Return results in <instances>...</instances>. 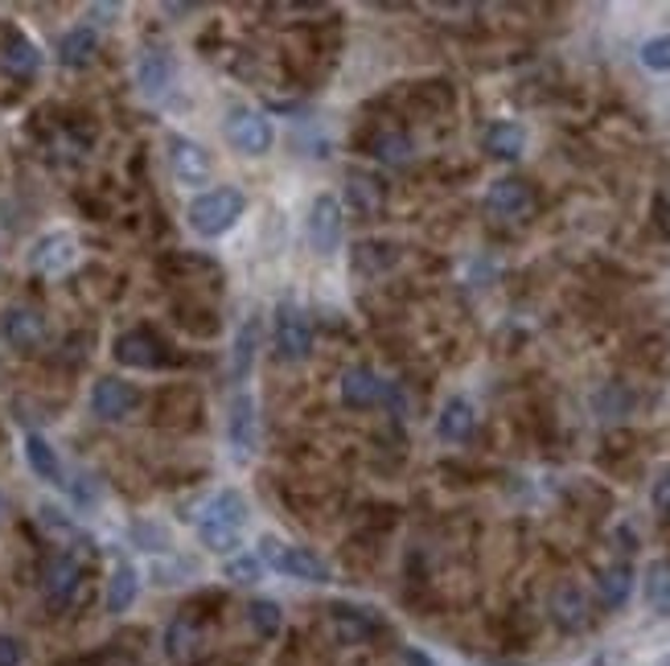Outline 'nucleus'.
Wrapping results in <instances>:
<instances>
[{
  "label": "nucleus",
  "instance_id": "1",
  "mask_svg": "<svg viewBox=\"0 0 670 666\" xmlns=\"http://www.w3.org/2000/svg\"><path fill=\"white\" fill-rule=\"evenodd\" d=\"M247 498L239 490H218L210 503L201 506L198 515V539L206 551L215 556H230L243 544V530H247Z\"/></svg>",
  "mask_w": 670,
  "mask_h": 666
},
{
  "label": "nucleus",
  "instance_id": "2",
  "mask_svg": "<svg viewBox=\"0 0 670 666\" xmlns=\"http://www.w3.org/2000/svg\"><path fill=\"white\" fill-rule=\"evenodd\" d=\"M243 210H247L243 190H235V186H218V190L198 193V198L189 202L186 218H189V227H194V235H201V239H218V235H227L230 227L239 222Z\"/></svg>",
  "mask_w": 670,
  "mask_h": 666
},
{
  "label": "nucleus",
  "instance_id": "3",
  "mask_svg": "<svg viewBox=\"0 0 670 666\" xmlns=\"http://www.w3.org/2000/svg\"><path fill=\"white\" fill-rule=\"evenodd\" d=\"M259 551H264L259 559L280 571V576H293V580H305V585H329L334 580V568L313 547L280 544V539L268 535V539H259Z\"/></svg>",
  "mask_w": 670,
  "mask_h": 666
},
{
  "label": "nucleus",
  "instance_id": "4",
  "mask_svg": "<svg viewBox=\"0 0 670 666\" xmlns=\"http://www.w3.org/2000/svg\"><path fill=\"white\" fill-rule=\"evenodd\" d=\"M223 132H227L230 149L243 152V157H264V152H272V145H276L272 120L255 108H230Z\"/></svg>",
  "mask_w": 670,
  "mask_h": 666
},
{
  "label": "nucleus",
  "instance_id": "5",
  "mask_svg": "<svg viewBox=\"0 0 670 666\" xmlns=\"http://www.w3.org/2000/svg\"><path fill=\"white\" fill-rule=\"evenodd\" d=\"M308 350H313V326H308L305 309L296 300H280L276 305V354H280V362L296 367V362L308 358Z\"/></svg>",
  "mask_w": 670,
  "mask_h": 666
},
{
  "label": "nucleus",
  "instance_id": "6",
  "mask_svg": "<svg viewBox=\"0 0 670 666\" xmlns=\"http://www.w3.org/2000/svg\"><path fill=\"white\" fill-rule=\"evenodd\" d=\"M342 231H346V218H342V202L334 193H317L308 206V243L317 256H334L342 247Z\"/></svg>",
  "mask_w": 670,
  "mask_h": 666
},
{
  "label": "nucleus",
  "instance_id": "7",
  "mask_svg": "<svg viewBox=\"0 0 670 666\" xmlns=\"http://www.w3.org/2000/svg\"><path fill=\"white\" fill-rule=\"evenodd\" d=\"M169 169H174V177L186 186V190H198V186H206L210 181V173H215V165H210V152L201 149L198 140L189 137H169Z\"/></svg>",
  "mask_w": 670,
  "mask_h": 666
},
{
  "label": "nucleus",
  "instance_id": "8",
  "mask_svg": "<svg viewBox=\"0 0 670 666\" xmlns=\"http://www.w3.org/2000/svg\"><path fill=\"white\" fill-rule=\"evenodd\" d=\"M75 259H79L75 235L55 231V235H41L38 243H33V251H29V268L38 276H62L75 268Z\"/></svg>",
  "mask_w": 670,
  "mask_h": 666
},
{
  "label": "nucleus",
  "instance_id": "9",
  "mask_svg": "<svg viewBox=\"0 0 670 666\" xmlns=\"http://www.w3.org/2000/svg\"><path fill=\"white\" fill-rule=\"evenodd\" d=\"M136 404H140V391H136L128 379H116V375H108V379H99L91 387V411L99 416V420H124V416H132Z\"/></svg>",
  "mask_w": 670,
  "mask_h": 666
},
{
  "label": "nucleus",
  "instance_id": "10",
  "mask_svg": "<svg viewBox=\"0 0 670 666\" xmlns=\"http://www.w3.org/2000/svg\"><path fill=\"white\" fill-rule=\"evenodd\" d=\"M79 580H82V568L75 556H50L46 559V568H41V593L50 605H70L75 593H79Z\"/></svg>",
  "mask_w": 670,
  "mask_h": 666
},
{
  "label": "nucleus",
  "instance_id": "11",
  "mask_svg": "<svg viewBox=\"0 0 670 666\" xmlns=\"http://www.w3.org/2000/svg\"><path fill=\"white\" fill-rule=\"evenodd\" d=\"M485 210L497 218H523L535 210V190L526 186L523 177H502L485 193Z\"/></svg>",
  "mask_w": 670,
  "mask_h": 666
},
{
  "label": "nucleus",
  "instance_id": "12",
  "mask_svg": "<svg viewBox=\"0 0 670 666\" xmlns=\"http://www.w3.org/2000/svg\"><path fill=\"white\" fill-rule=\"evenodd\" d=\"M116 362L120 367H136V370H152L165 362V346L148 329H128V334H120L116 338Z\"/></svg>",
  "mask_w": 670,
  "mask_h": 666
},
{
  "label": "nucleus",
  "instance_id": "13",
  "mask_svg": "<svg viewBox=\"0 0 670 666\" xmlns=\"http://www.w3.org/2000/svg\"><path fill=\"white\" fill-rule=\"evenodd\" d=\"M227 433H230L235 453H239V457H252L255 445H259V408H255V399L247 391H239L235 399H230Z\"/></svg>",
  "mask_w": 670,
  "mask_h": 666
},
{
  "label": "nucleus",
  "instance_id": "14",
  "mask_svg": "<svg viewBox=\"0 0 670 666\" xmlns=\"http://www.w3.org/2000/svg\"><path fill=\"white\" fill-rule=\"evenodd\" d=\"M174 79H177V67L165 50H145V54H140V62H136V87H140L145 99H165V91L174 87Z\"/></svg>",
  "mask_w": 670,
  "mask_h": 666
},
{
  "label": "nucleus",
  "instance_id": "15",
  "mask_svg": "<svg viewBox=\"0 0 670 666\" xmlns=\"http://www.w3.org/2000/svg\"><path fill=\"white\" fill-rule=\"evenodd\" d=\"M551 622L563 634H580V629L589 626V597L577 585H560L551 593Z\"/></svg>",
  "mask_w": 670,
  "mask_h": 666
},
{
  "label": "nucleus",
  "instance_id": "16",
  "mask_svg": "<svg viewBox=\"0 0 670 666\" xmlns=\"http://www.w3.org/2000/svg\"><path fill=\"white\" fill-rule=\"evenodd\" d=\"M383 395H387V382L371 367H349L342 375V404L346 408H375Z\"/></svg>",
  "mask_w": 670,
  "mask_h": 666
},
{
  "label": "nucleus",
  "instance_id": "17",
  "mask_svg": "<svg viewBox=\"0 0 670 666\" xmlns=\"http://www.w3.org/2000/svg\"><path fill=\"white\" fill-rule=\"evenodd\" d=\"M4 338L13 350H33L46 338V317L38 309H9L4 314Z\"/></svg>",
  "mask_w": 670,
  "mask_h": 666
},
{
  "label": "nucleus",
  "instance_id": "18",
  "mask_svg": "<svg viewBox=\"0 0 670 666\" xmlns=\"http://www.w3.org/2000/svg\"><path fill=\"white\" fill-rule=\"evenodd\" d=\"M473 428H477V416H473L470 399H449L441 408V416H436V433H441V440H449V445H465L473 436Z\"/></svg>",
  "mask_w": 670,
  "mask_h": 666
},
{
  "label": "nucleus",
  "instance_id": "19",
  "mask_svg": "<svg viewBox=\"0 0 670 666\" xmlns=\"http://www.w3.org/2000/svg\"><path fill=\"white\" fill-rule=\"evenodd\" d=\"M334 629L342 642L358 646V642H371L378 634V617L371 609H358V605H334Z\"/></svg>",
  "mask_w": 670,
  "mask_h": 666
},
{
  "label": "nucleus",
  "instance_id": "20",
  "mask_svg": "<svg viewBox=\"0 0 670 666\" xmlns=\"http://www.w3.org/2000/svg\"><path fill=\"white\" fill-rule=\"evenodd\" d=\"M526 149V128L514 120H497L485 128V152L497 161H519Z\"/></svg>",
  "mask_w": 670,
  "mask_h": 666
},
{
  "label": "nucleus",
  "instance_id": "21",
  "mask_svg": "<svg viewBox=\"0 0 670 666\" xmlns=\"http://www.w3.org/2000/svg\"><path fill=\"white\" fill-rule=\"evenodd\" d=\"M95 54H99V38H95L91 26L70 29V33H62V41H58V62H62V67H70V70L91 67Z\"/></svg>",
  "mask_w": 670,
  "mask_h": 666
},
{
  "label": "nucleus",
  "instance_id": "22",
  "mask_svg": "<svg viewBox=\"0 0 670 666\" xmlns=\"http://www.w3.org/2000/svg\"><path fill=\"white\" fill-rule=\"evenodd\" d=\"M633 593V568L630 564H609V568L597 571V597H601L604 609H621Z\"/></svg>",
  "mask_w": 670,
  "mask_h": 666
},
{
  "label": "nucleus",
  "instance_id": "23",
  "mask_svg": "<svg viewBox=\"0 0 670 666\" xmlns=\"http://www.w3.org/2000/svg\"><path fill=\"white\" fill-rule=\"evenodd\" d=\"M140 597V571L132 564H116L108 580V613H128Z\"/></svg>",
  "mask_w": 670,
  "mask_h": 666
},
{
  "label": "nucleus",
  "instance_id": "24",
  "mask_svg": "<svg viewBox=\"0 0 670 666\" xmlns=\"http://www.w3.org/2000/svg\"><path fill=\"white\" fill-rule=\"evenodd\" d=\"M26 461L41 481H62V461H58L55 445H50L46 436H38V433L26 436Z\"/></svg>",
  "mask_w": 670,
  "mask_h": 666
},
{
  "label": "nucleus",
  "instance_id": "25",
  "mask_svg": "<svg viewBox=\"0 0 670 666\" xmlns=\"http://www.w3.org/2000/svg\"><path fill=\"white\" fill-rule=\"evenodd\" d=\"M41 67V54H38V46L29 38H21V33H13L9 38V46H4V70L13 74V79H33Z\"/></svg>",
  "mask_w": 670,
  "mask_h": 666
},
{
  "label": "nucleus",
  "instance_id": "26",
  "mask_svg": "<svg viewBox=\"0 0 670 666\" xmlns=\"http://www.w3.org/2000/svg\"><path fill=\"white\" fill-rule=\"evenodd\" d=\"M255 350H259V321H243L239 334H235V350H230V375L235 379H247L255 367Z\"/></svg>",
  "mask_w": 670,
  "mask_h": 666
},
{
  "label": "nucleus",
  "instance_id": "27",
  "mask_svg": "<svg viewBox=\"0 0 670 666\" xmlns=\"http://www.w3.org/2000/svg\"><path fill=\"white\" fill-rule=\"evenodd\" d=\"M646 605L658 617H670V559H658L646 568Z\"/></svg>",
  "mask_w": 670,
  "mask_h": 666
},
{
  "label": "nucleus",
  "instance_id": "28",
  "mask_svg": "<svg viewBox=\"0 0 670 666\" xmlns=\"http://www.w3.org/2000/svg\"><path fill=\"white\" fill-rule=\"evenodd\" d=\"M592 408H597L601 420H621V416L633 408V395L625 391L621 382H604L601 391L592 395Z\"/></svg>",
  "mask_w": 670,
  "mask_h": 666
},
{
  "label": "nucleus",
  "instance_id": "29",
  "mask_svg": "<svg viewBox=\"0 0 670 666\" xmlns=\"http://www.w3.org/2000/svg\"><path fill=\"white\" fill-rule=\"evenodd\" d=\"M371 157L383 165H403L407 157H412V140L403 137V132H378L375 140H371Z\"/></svg>",
  "mask_w": 670,
  "mask_h": 666
},
{
  "label": "nucleus",
  "instance_id": "30",
  "mask_svg": "<svg viewBox=\"0 0 670 666\" xmlns=\"http://www.w3.org/2000/svg\"><path fill=\"white\" fill-rule=\"evenodd\" d=\"M247 617H252L255 634H264V638H276V634H280V626H284L280 609H276L272 600H252V609H247Z\"/></svg>",
  "mask_w": 670,
  "mask_h": 666
},
{
  "label": "nucleus",
  "instance_id": "31",
  "mask_svg": "<svg viewBox=\"0 0 670 666\" xmlns=\"http://www.w3.org/2000/svg\"><path fill=\"white\" fill-rule=\"evenodd\" d=\"M264 576V559L259 556H230L227 559V580H235V585H255Z\"/></svg>",
  "mask_w": 670,
  "mask_h": 666
},
{
  "label": "nucleus",
  "instance_id": "32",
  "mask_svg": "<svg viewBox=\"0 0 670 666\" xmlns=\"http://www.w3.org/2000/svg\"><path fill=\"white\" fill-rule=\"evenodd\" d=\"M642 67L646 70H658V74H667L670 70V33H658L642 46Z\"/></svg>",
  "mask_w": 670,
  "mask_h": 666
},
{
  "label": "nucleus",
  "instance_id": "33",
  "mask_svg": "<svg viewBox=\"0 0 670 666\" xmlns=\"http://www.w3.org/2000/svg\"><path fill=\"white\" fill-rule=\"evenodd\" d=\"M383 251H391V247H383V243H358L354 247V264L363 268V272H378L383 264H391L395 256H383Z\"/></svg>",
  "mask_w": 670,
  "mask_h": 666
},
{
  "label": "nucleus",
  "instance_id": "34",
  "mask_svg": "<svg viewBox=\"0 0 670 666\" xmlns=\"http://www.w3.org/2000/svg\"><path fill=\"white\" fill-rule=\"evenodd\" d=\"M189 646H194V626L174 622V626H169V654H174V658H186Z\"/></svg>",
  "mask_w": 670,
  "mask_h": 666
},
{
  "label": "nucleus",
  "instance_id": "35",
  "mask_svg": "<svg viewBox=\"0 0 670 666\" xmlns=\"http://www.w3.org/2000/svg\"><path fill=\"white\" fill-rule=\"evenodd\" d=\"M650 503L662 518H670V469H662L654 481V490H650Z\"/></svg>",
  "mask_w": 670,
  "mask_h": 666
},
{
  "label": "nucleus",
  "instance_id": "36",
  "mask_svg": "<svg viewBox=\"0 0 670 666\" xmlns=\"http://www.w3.org/2000/svg\"><path fill=\"white\" fill-rule=\"evenodd\" d=\"M354 193H358V202H363L366 210H375L378 198H383V190H375V181L363 177V173H354Z\"/></svg>",
  "mask_w": 670,
  "mask_h": 666
},
{
  "label": "nucleus",
  "instance_id": "37",
  "mask_svg": "<svg viewBox=\"0 0 670 666\" xmlns=\"http://www.w3.org/2000/svg\"><path fill=\"white\" fill-rule=\"evenodd\" d=\"M26 650H21V642L9 638V634H0V666H21Z\"/></svg>",
  "mask_w": 670,
  "mask_h": 666
},
{
  "label": "nucleus",
  "instance_id": "38",
  "mask_svg": "<svg viewBox=\"0 0 670 666\" xmlns=\"http://www.w3.org/2000/svg\"><path fill=\"white\" fill-rule=\"evenodd\" d=\"M4 515H9V506H4V498H0V523H4Z\"/></svg>",
  "mask_w": 670,
  "mask_h": 666
},
{
  "label": "nucleus",
  "instance_id": "39",
  "mask_svg": "<svg viewBox=\"0 0 670 666\" xmlns=\"http://www.w3.org/2000/svg\"><path fill=\"white\" fill-rule=\"evenodd\" d=\"M662 666H670V663H662Z\"/></svg>",
  "mask_w": 670,
  "mask_h": 666
}]
</instances>
